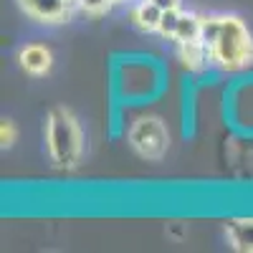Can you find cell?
<instances>
[{
  "label": "cell",
  "instance_id": "obj_8",
  "mask_svg": "<svg viewBox=\"0 0 253 253\" xmlns=\"http://www.w3.org/2000/svg\"><path fill=\"white\" fill-rule=\"evenodd\" d=\"M180 56L187 69H200L205 58H210V51L203 41H187V43H180Z\"/></svg>",
  "mask_w": 253,
  "mask_h": 253
},
{
  "label": "cell",
  "instance_id": "obj_12",
  "mask_svg": "<svg viewBox=\"0 0 253 253\" xmlns=\"http://www.w3.org/2000/svg\"><path fill=\"white\" fill-rule=\"evenodd\" d=\"M0 142H3V147H10L15 142V126H13V122H3V124H0Z\"/></svg>",
  "mask_w": 253,
  "mask_h": 253
},
{
  "label": "cell",
  "instance_id": "obj_9",
  "mask_svg": "<svg viewBox=\"0 0 253 253\" xmlns=\"http://www.w3.org/2000/svg\"><path fill=\"white\" fill-rule=\"evenodd\" d=\"M200 33H203V18H200V15H193V13H182L180 26H177V33H175L177 43L200 41Z\"/></svg>",
  "mask_w": 253,
  "mask_h": 253
},
{
  "label": "cell",
  "instance_id": "obj_4",
  "mask_svg": "<svg viewBox=\"0 0 253 253\" xmlns=\"http://www.w3.org/2000/svg\"><path fill=\"white\" fill-rule=\"evenodd\" d=\"M20 8L36 20L56 23L69 13V0H20Z\"/></svg>",
  "mask_w": 253,
  "mask_h": 253
},
{
  "label": "cell",
  "instance_id": "obj_13",
  "mask_svg": "<svg viewBox=\"0 0 253 253\" xmlns=\"http://www.w3.org/2000/svg\"><path fill=\"white\" fill-rule=\"evenodd\" d=\"M155 5H160L162 10H170V8H180V0H152Z\"/></svg>",
  "mask_w": 253,
  "mask_h": 253
},
{
  "label": "cell",
  "instance_id": "obj_11",
  "mask_svg": "<svg viewBox=\"0 0 253 253\" xmlns=\"http://www.w3.org/2000/svg\"><path fill=\"white\" fill-rule=\"evenodd\" d=\"M112 3H114V0H79V5H81L84 10H86V13H91V15H101V13H107Z\"/></svg>",
  "mask_w": 253,
  "mask_h": 253
},
{
  "label": "cell",
  "instance_id": "obj_3",
  "mask_svg": "<svg viewBox=\"0 0 253 253\" xmlns=\"http://www.w3.org/2000/svg\"><path fill=\"white\" fill-rule=\"evenodd\" d=\"M167 142H170V134L157 117H142L129 129V144L147 160H160L167 150Z\"/></svg>",
  "mask_w": 253,
  "mask_h": 253
},
{
  "label": "cell",
  "instance_id": "obj_5",
  "mask_svg": "<svg viewBox=\"0 0 253 253\" xmlns=\"http://www.w3.org/2000/svg\"><path fill=\"white\" fill-rule=\"evenodd\" d=\"M51 63H53L51 51L46 46H41V43H31V46H26L23 51H20V66H23V71L31 74V76L48 74Z\"/></svg>",
  "mask_w": 253,
  "mask_h": 253
},
{
  "label": "cell",
  "instance_id": "obj_1",
  "mask_svg": "<svg viewBox=\"0 0 253 253\" xmlns=\"http://www.w3.org/2000/svg\"><path fill=\"white\" fill-rule=\"evenodd\" d=\"M210 61H215L225 71H238L253 61V38L246 23L236 15H223L215 41L208 46Z\"/></svg>",
  "mask_w": 253,
  "mask_h": 253
},
{
  "label": "cell",
  "instance_id": "obj_7",
  "mask_svg": "<svg viewBox=\"0 0 253 253\" xmlns=\"http://www.w3.org/2000/svg\"><path fill=\"white\" fill-rule=\"evenodd\" d=\"M228 238L238 251H253V220H233L228 225Z\"/></svg>",
  "mask_w": 253,
  "mask_h": 253
},
{
  "label": "cell",
  "instance_id": "obj_6",
  "mask_svg": "<svg viewBox=\"0 0 253 253\" xmlns=\"http://www.w3.org/2000/svg\"><path fill=\"white\" fill-rule=\"evenodd\" d=\"M160 18H162V8L155 5L152 0H144V3H139L132 13V20L147 33H152L160 28Z\"/></svg>",
  "mask_w": 253,
  "mask_h": 253
},
{
  "label": "cell",
  "instance_id": "obj_2",
  "mask_svg": "<svg viewBox=\"0 0 253 253\" xmlns=\"http://www.w3.org/2000/svg\"><path fill=\"white\" fill-rule=\"evenodd\" d=\"M48 155L58 167H74L81 157V129L79 122L66 109H53L46 122Z\"/></svg>",
  "mask_w": 253,
  "mask_h": 253
},
{
  "label": "cell",
  "instance_id": "obj_10",
  "mask_svg": "<svg viewBox=\"0 0 253 253\" xmlns=\"http://www.w3.org/2000/svg\"><path fill=\"white\" fill-rule=\"evenodd\" d=\"M180 18H182L180 8L162 10V18H160V28H157V33H160V36H165V38H175L177 26H180Z\"/></svg>",
  "mask_w": 253,
  "mask_h": 253
}]
</instances>
